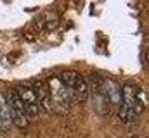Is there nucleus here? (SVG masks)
I'll return each instance as SVG.
<instances>
[{"label": "nucleus", "mask_w": 149, "mask_h": 138, "mask_svg": "<svg viewBox=\"0 0 149 138\" xmlns=\"http://www.w3.org/2000/svg\"><path fill=\"white\" fill-rule=\"evenodd\" d=\"M49 86V92H50V100H52V110H57V112H70L71 107L74 104V99L71 95V92L64 86V83L61 81V78H52L49 79L47 83Z\"/></svg>", "instance_id": "obj_1"}, {"label": "nucleus", "mask_w": 149, "mask_h": 138, "mask_svg": "<svg viewBox=\"0 0 149 138\" xmlns=\"http://www.w3.org/2000/svg\"><path fill=\"white\" fill-rule=\"evenodd\" d=\"M59 78L64 83V86L71 92V95H73V99L76 104H81L88 99L90 86H88V81L81 74H78L74 71H64V72H61Z\"/></svg>", "instance_id": "obj_2"}, {"label": "nucleus", "mask_w": 149, "mask_h": 138, "mask_svg": "<svg viewBox=\"0 0 149 138\" xmlns=\"http://www.w3.org/2000/svg\"><path fill=\"white\" fill-rule=\"evenodd\" d=\"M135 92H137V86L134 83H128L121 88V100L118 105V116L123 123H132L137 114H135V109H134V100H135Z\"/></svg>", "instance_id": "obj_3"}, {"label": "nucleus", "mask_w": 149, "mask_h": 138, "mask_svg": "<svg viewBox=\"0 0 149 138\" xmlns=\"http://www.w3.org/2000/svg\"><path fill=\"white\" fill-rule=\"evenodd\" d=\"M7 105H9V112H10V119H12V124H16L19 130H26L28 124H30V117L23 107V104L19 100V95L14 88H10L7 92Z\"/></svg>", "instance_id": "obj_4"}, {"label": "nucleus", "mask_w": 149, "mask_h": 138, "mask_svg": "<svg viewBox=\"0 0 149 138\" xmlns=\"http://www.w3.org/2000/svg\"><path fill=\"white\" fill-rule=\"evenodd\" d=\"M16 92H17V95H19V100L23 104V107H24L28 117H35V116H38V114L42 112V110H40V105H38V100H37V95H35V92H33L31 86L19 85V86L16 88Z\"/></svg>", "instance_id": "obj_5"}, {"label": "nucleus", "mask_w": 149, "mask_h": 138, "mask_svg": "<svg viewBox=\"0 0 149 138\" xmlns=\"http://www.w3.org/2000/svg\"><path fill=\"white\" fill-rule=\"evenodd\" d=\"M99 92L104 95V99L109 102V105H120L121 100V86L114 79H102L99 83Z\"/></svg>", "instance_id": "obj_6"}, {"label": "nucleus", "mask_w": 149, "mask_h": 138, "mask_svg": "<svg viewBox=\"0 0 149 138\" xmlns=\"http://www.w3.org/2000/svg\"><path fill=\"white\" fill-rule=\"evenodd\" d=\"M31 88H33V92H35V95H37L40 110L50 112V110H52V100H50V92H49L47 83H43V81H35Z\"/></svg>", "instance_id": "obj_7"}, {"label": "nucleus", "mask_w": 149, "mask_h": 138, "mask_svg": "<svg viewBox=\"0 0 149 138\" xmlns=\"http://www.w3.org/2000/svg\"><path fill=\"white\" fill-rule=\"evenodd\" d=\"M12 130V119H10V112H9V105L5 97L0 93V131L2 133H9Z\"/></svg>", "instance_id": "obj_8"}, {"label": "nucleus", "mask_w": 149, "mask_h": 138, "mask_svg": "<svg viewBox=\"0 0 149 138\" xmlns=\"http://www.w3.org/2000/svg\"><path fill=\"white\" fill-rule=\"evenodd\" d=\"M134 109H135V114H142L146 109H148V92L142 90V88H137L135 92V100H134Z\"/></svg>", "instance_id": "obj_9"}]
</instances>
